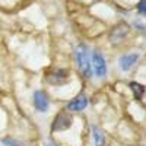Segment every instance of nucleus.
<instances>
[{
	"mask_svg": "<svg viewBox=\"0 0 146 146\" xmlns=\"http://www.w3.org/2000/svg\"><path fill=\"white\" fill-rule=\"evenodd\" d=\"M5 145H7V146H22L21 143H18L15 140H10V139H6L5 140Z\"/></svg>",
	"mask_w": 146,
	"mask_h": 146,
	"instance_id": "9b49d317",
	"label": "nucleus"
},
{
	"mask_svg": "<svg viewBox=\"0 0 146 146\" xmlns=\"http://www.w3.org/2000/svg\"><path fill=\"white\" fill-rule=\"evenodd\" d=\"M86 105H88V96L79 95L67 104V110L69 111H82L83 108H86Z\"/></svg>",
	"mask_w": 146,
	"mask_h": 146,
	"instance_id": "423d86ee",
	"label": "nucleus"
},
{
	"mask_svg": "<svg viewBox=\"0 0 146 146\" xmlns=\"http://www.w3.org/2000/svg\"><path fill=\"white\" fill-rule=\"evenodd\" d=\"M137 10H139V13L146 15V0H140L137 5Z\"/></svg>",
	"mask_w": 146,
	"mask_h": 146,
	"instance_id": "9d476101",
	"label": "nucleus"
},
{
	"mask_svg": "<svg viewBox=\"0 0 146 146\" xmlns=\"http://www.w3.org/2000/svg\"><path fill=\"white\" fill-rule=\"evenodd\" d=\"M94 140H95L96 146H105V137L96 127H94Z\"/></svg>",
	"mask_w": 146,
	"mask_h": 146,
	"instance_id": "1a4fd4ad",
	"label": "nucleus"
},
{
	"mask_svg": "<svg viewBox=\"0 0 146 146\" xmlns=\"http://www.w3.org/2000/svg\"><path fill=\"white\" fill-rule=\"evenodd\" d=\"M89 54H88V48L86 45H78L76 48V60H78V66H79V70L83 73L86 78H91V73H92V67L89 64Z\"/></svg>",
	"mask_w": 146,
	"mask_h": 146,
	"instance_id": "f257e3e1",
	"label": "nucleus"
},
{
	"mask_svg": "<svg viewBox=\"0 0 146 146\" xmlns=\"http://www.w3.org/2000/svg\"><path fill=\"white\" fill-rule=\"evenodd\" d=\"M67 79V72L63 69H54L47 73V80L50 83H63Z\"/></svg>",
	"mask_w": 146,
	"mask_h": 146,
	"instance_id": "39448f33",
	"label": "nucleus"
},
{
	"mask_svg": "<svg viewBox=\"0 0 146 146\" xmlns=\"http://www.w3.org/2000/svg\"><path fill=\"white\" fill-rule=\"evenodd\" d=\"M72 117L66 113H62L58 114L56 118H54V123H53V130L54 131H60V130H66L72 126Z\"/></svg>",
	"mask_w": 146,
	"mask_h": 146,
	"instance_id": "20e7f679",
	"label": "nucleus"
},
{
	"mask_svg": "<svg viewBox=\"0 0 146 146\" xmlns=\"http://www.w3.org/2000/svg\"><path fill=\"white\" fill-rule=\"evenodd\" d=\"M34 107L40 113H45L50 107V100L42 91H35L34 92Z\"/></svg>",
	"mask_w": 146,
	"mask_h": 146,
	"instance_id": "7ed1b4c3",
	"label": "nucleus"
},
{
	"mask_svg": "<svg viewBox=\"0 0 146 146\" xmlns=\"http://www.w3.org/2000/svg\"><path fill=\"white\" fill-rule=\"evenodd\" d=\"M139 60V54H127V56H123L120 58V67L123 69L124 72L130 70L133 66L136 64V62Z\"/></svg>",
	"mask_w": 146,
	"mask_h": 146,
	"instance_id": "0eeeda50",
	"label": "nucleus"
},
{
	"mask_svg": "<svg viewBox=\"0 0 146 146\" xmlns=\"http://www.w3.org/2000/svg\"><path fill=\"white\" fill-rule=\"evenodd\" d=\"M47 146H56V145H53V143H48Z\"/></svg>",
	"mask_w": 146,
	"mask_h": 146,
	"instance_id": "f8f14e48",
	"label": "nucleus"
},
{
	"mask_svg": "<svg viewBox=\"0 0 146 146\" xmlns=\"http://www.w3.org/2000/svg\"><path fill=\"white\" fill-rule=\"evenodd\" d=\"M94 72L98 78H104L107 75V63H105V58L101 56V53L98 51H94L92 53V66Z\"/></svg>",
	"mask_w": 146,
	"mask_h": 146,
	"instance_id": "f03ea898",
	"label": "nucleus"
},
{
	"mask_svg": "<svg viewBox=\"0 0 146 146\" xmlns=\"http://www.w3.org/2000/svg\"><path fill=\"white\" fill-rule=\"evenodd\" d=\"M130 88H131L133 94H135V98L136 100H140L142 96H143V94H145V86H143V85L136 83V82H131L130 83Z\"/></svg>",
	"mask_w": 146,
	"mask_h": 146,
	"instance_id": "6e6552de",
	"label": "nucleus"
}]
</instances>
